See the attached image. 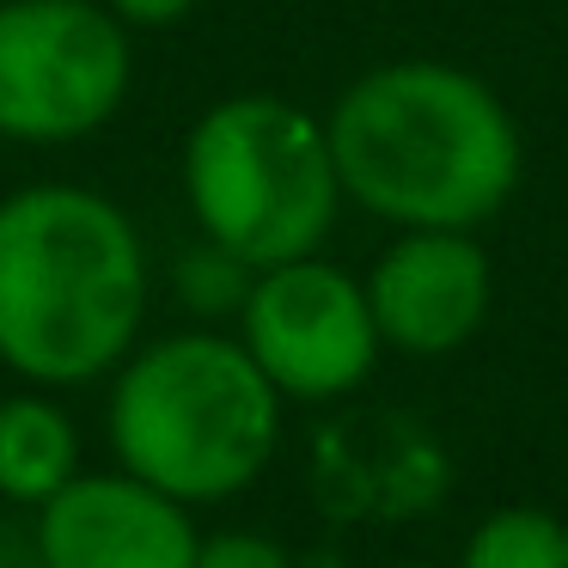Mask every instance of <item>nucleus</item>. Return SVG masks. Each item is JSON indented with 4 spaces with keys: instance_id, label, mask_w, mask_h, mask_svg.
Returning <instances> with one entry per match:
<instances>
[{
    "instance_id": "1",
    "label": "nucleus",
    "mask_w": 568,
    "mask_h": 568,
    "mask_svg": "<svg viewBox=\"0 0 568 568\" xmlns=\"http://www.w3.org/2000/svg\"><path fill=\"white\" fill-rule=\"evenodd\" d=\"M153 263L116 196L26 184L0 196V367L38 392L99 385L148 336Z\"/></svg>"
},
{
    "instance_id": "2",
    "label": "nucleus",
    "mask_w": 568,
    "mask_h": 568,
    "mask_svg": "<svg viewBox=\"0 0 568 568\" xmlns=\"http://www.w3.org/2000/svg\"><path fill=\"white\" fill-rule=\"evenodd\" d=\"M331 160L343 202L397 233H477L519 190V123L489 80L453 62H385L336 92Z\"/></svg>"
},
{
    "instance_id": "3",
    "label": "nucleus",
    "mask_w": 568,
    "mask_h": 568,
    "mask_svg": "<svg viewBox=\"0 0 568 568\" xmlns=\"http://www.w3.org/2000/svg\"><path fill=\"white\" fill-rule=\"evenodd\" d=\"M104 440L129 477L184 507H221L270 470L282 446V392L239 336H141L104 392Z\"/></svg>"
},
{
    "instance_id": "4",
    "label": "nucleus",
    "mask_w": 568,
    "mask_h": 568,
    "mask_svg": "<svg viewBox=\"0 0 568 568\" xmlns=\"http://www.w3.org/2000/svg\"><path fill=\"white\" fill-rule=\"evenodd\" d=\"M178 184L196 233L233 251L245 270L324 251L343 214L324 116L282 92H233L209 104L184 135Z\"/></svg>"
},
{
    "instance_id": "5",
    "label": "nucleus",
    "mask_w": 568,
    "mask_h": 568,
    "mask_svg": "<svg viewBox=\"0 0 568 568\" xmlns=\"http://www.w3.org/2000/svg\"><path fill=\"white\" fill-rule=\"evenodd\" d=\"M135 80L129 31L99 0H0V141L68 148L116 123Z\"/></svg>"
},
{
    "instance_id": "6",
    "label": "nucleus",
    "mask_w": 568,
    "mask_h": 568,
    "mask_svg": "<svg viewBox=\"0 0 568 568\" xmlns=\"http://www.w3.org/2000/svg\"><path fill=\"white\" fill-rule=\"evenodd\" d=\"M239 343L282 392V404H336L385 355L367 287L324 263L318 251L251 275V294L239 306Z\"/></svg>"
},
{
    "instance_id": "7",
    "label": "nucleus",
    "mask_w": 568,
    "mask_h": 568,
    "mask_svg": "<svg viewBox=\"0 0 568 568\" xmlns=\"http://www.w3.org/2000/svg\"><path fill=\"white\" fill-rule=\"evenodd\" d=\"M31 519L43 568H190L202 544L196 507L129 477L123 465L80 470Z\"/></svg>"
},
{
    "instance_id": "8",
    "label": "nucleus",
    "mask_w": 568,
    "mask_h": 568,
    "mask_svg": "<svg viewBox=\"0 0 568 568\" xmlns=\"http://www.w3.org/2000/svg\"><path fill=\"white\" fill-rule=\"evenodd\" d=\"M367 306L379 324V343L416 361L458 355L489 318L495 270L470 233H397L379 251L367 282Z\"/></svg>"
},
{
    "instance_id": "9",
    "label": "nucleus",
    "mask_w": 568,
    "mask_h": 568,
    "mask_svg": "<svg viewBox=\"0 0 568 568\" xmlns=\"http://www.w3.org/2000/svg\"><path fill=\"white\" fill-rule=\"evenodd\" d=\"M80 428L55 392H7L0 397V501L38 514L55 489L80 477Z\"/></svg>"
},
{
    "instance_id": "10",
    "label": "nucleus",
    "mask_w": 568,
    "mask_h": 568,
    "mask_svg": "<svg viewBox=\"0 0 568 568\" xmlns=\"http://www.w3.org/2000/svg\"><path fill=\"white\" fill-rule=\"evenodd\" d=\"M458 568H568V519L544 507H495L465 538Z\"/></svg>"
},
{
    "instance_id": "11",
    "label": "nucleus",
    "mask_w": 568,
    "mask_h": 568,
    "mask_svg": "<svg viewBox=\"0 0 568 568\" xmlns=\"http://www.w3.org/2000/svg\"><path fill=\"white\" fill-rule=\"evenodd\" d=\"M251 275L257 270H245L233 251L196 239V245L178 257V300H184L190 312H202V318H221V312L239 318V306H245V294H251Z\"/></svg>"
},
{
    "instance_id": "12",
    "label": "nucleus",
    "mask_w": 568,
    "mask_h": 568,
    "mask_svg": "<svg viewBox=\"0 0 568 568\" xmlns=\"http://www.w3.org/2000/svg\"><path fill=\"white\" fill-rule=\"evenodd\" d=\"M190 568H294V556L270 531H214V538L196 544Z\"/></svg>"
},
{
    "instance_id": "13",
    "label": "nucleus",
    "mask_w": 568,
    "mask_h": 568,
    "mask_svg": "<svg viewBox=\"0 0 568 568\" xmlns=\"http://www.w3.org/2000/svg\"><path fill=\"white\" fill-rule=\"evenodd\" d=\"M104 13L116 19L123 31H172L196 13L202 0H99Z\"/></svg>"
},
{
    "instance_id": "14",
    "label": "nucleus",
    "mask_w": 568,
    "mask_h": 568,
    "mask_svg": "<svg viewBox=\"0 0 568 568\" xmlns=\"http://www.w3.org/2000/svg\"><path fill=\"white\" fill-rule=\"evenodd\" d=\"M397 568H434V562H397Z\"/></svg>"
}]
</instances>
